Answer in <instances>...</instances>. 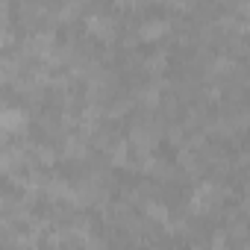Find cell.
I'll use <instances>...</instances> for the list:
<instances>
[{"label": "cell", "instance_id": "obj_1", "mask_svg": "<svg viewBox=\"0 0 250 250\" xmlns=\"http://www.w3.org/2000/svg\"><path fill=\"white\" fill-rule=\"evenodd\" d=\"M27 124V115L21 112V109H3L0 112V130H18V127H24Z\"/></svg>", "mask_w": 250, "mask_h": 250}, {"label": "cell", "instance_id": "obj_5", "mask_svg": "<svg viewBox=\"0 0 250 250\" xmlns=\"http://www.w3.org/2000/svg\"><path fill=\"white\" fill-rule=\"evenodd\" d=\"M6 165H9V159H6V156H3V153H0V171H3V168H6Z\"/></svg>", "mask_w": 250, "mask_h": 250}, {"label": "cell", "instance_id": "obj_3", "mask_svg": "<svg viewBox=\"0 0 250 250\" xmlns=\"http://www.w3.org/2000/svg\"><path fill=\"white\" fill-rule=\"evenodd\" d=\"M165 30H168V27H165L162 21H150V24H145V27H142V39H145V42H156Z\"/></svg>", "mask_w": 250, "mask_h": 250}, {"label": "cell", "instance_id": "obj_2", "mask_svg": "<svg viewBox=\"0 0 250 250\" xmlns=\"http://www.w3.org/2000/svg\"><path fill=\"white\" fill-rule=\"evenodd\" d=\"M94 36H100V39H112V33H115V27H112V21L106 18V15H94V18H88V24H85Z\"/></svg>", "mask_w": 250, "mask_h": 250}, {"label": "cell", "instance_id": "obj_4", "mask_svg": "<svg viewBox=\"0 0 250 250\" xmlns=\"http://www.w3.org/2000/svg\"><path fill=\"white\" fill-rule=\"evenodd\" d=\"M147 215H150V218L165 221V215H168V212H165V206H162V203H147Z\"/></svg>", "mask_w": 250, "mask_h": 250}]
</instances>
